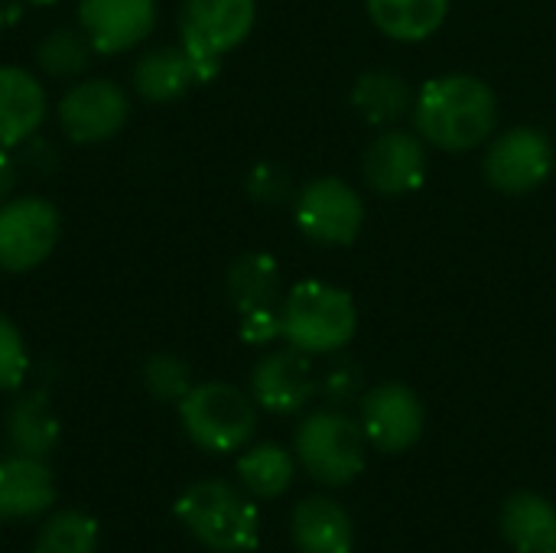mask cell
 Segmentation results:
<instances>
[{
    "mask_svg": "<svg viewBox=\"0 0 556 553\" xmlns=\"http://www.w3.org/2000/svg\"><path fill=\"white\" fill-rule=\"evenodd\" d=\"M417 134L440 150H472L485 143L498 124V98L476 75L430 78L414 98Z\"/></svg>",
    "mask_w": 556,
    "mask_h": 553,
    "instance_id": "obj_1",
    "label": "cell"
},
{
    "mask_svg": "<svg viewBox=\"0 0 556 553\" xmlns=\"http://www.w3.org/2000/svg\"><path fill=\"white\" fill-rule=\"evenodd\" d=\"M176 518L202 548L215 553H248L261 538L257 508L222 479L189 486L176 499Z\"/></svg>",
    "mask_w": 556,
    "mask_h": 553,
    "instance_id": "obj_2",
    "label": "cell"
},
{
    "mask_svg": "<svg viewBox=\"0 0 556 553\" xmlns=\"http://www.w3.org/2000/svg\"><path fill=\"white\" fill-rule=\"evenodd\" d=\"M355 329V300L323 280L296 284L280 306V336L306 355H329L345 349Z\"/></svg>",
    "mask_w": 556,
    "mask_h": 553,
    "instance_id": "obj_3",
    "label": "cell"
},
{
    "mask_svg": "<svg viewBox=\"0 0 556 553\" xmlns=\"http://www.w3.org/2000/svg\"><path fill=\"white\" fill-rule=\"evenodd\" d=\"M179 420L186 437L208 453H235L257 430L254 401L225 381L192 385L179 401Z\"/></svg>",
    "mask_w": 556,
    "mask_h": 553,
    "instance_id": "obj_4",
    "label": "cell"
},
{
    "mask_svg": "<svg viewBox=\"0 0 556 553\" xmlns=\"http://www.w3.org/2000/svg\"><path fill=\"white\" fill-rule=\"evenodd\" d=\"M257 20L254 0H182L179 46L199 68V81L218 75L222 59L238 49Z\"/></svg>",
    "mask_w": 556,
    "mask_h": 553,
    "instance_id": "obj_5",
    "label": "cell"
},
{
    "mask_svg": "<svg viewBox=\"0 0 556 553\" xmlns=\"http://www.w3.org/2000/svg\"><path fill=\"white\" fill-rule=\"evenodd\" d=\"M368 437L339 411H316L296 427V460L323 486H349L365 473Z\"/></svg>",
    "mask_w": 556,
    "mask_h": 553,
    "instance_id": "obj_6",
    "label": "cell"
},
{
    "mask_svg": "<svg viewBox=\"0 0 556 553\" xmlns=\"http://www.w3.org/2000/svg\"><path fill=\"white\" fill-rule=\"evenodd\" d=\"M59 209L42 196H20L0 202V271L29 274L59 244Z\"/></svg>",
    "mask_w": 556,
    "mask_h": 553,
    "instance_id": "obj_7",
    "label": "cell"
},
{
    "mask_svg": "<svg viewBox=\"0 0 556 553\" xmlns=\"http://www.w3.org/2000/svg\"><path fill=\"white\" fill-rule=\"evenodd\" d=\"M55 117L72 143H104L127 124L130 101L117 81L85 78L62 95Z\"/></svg>",
    "mask_w": 556,
    "mask_h": 553,
    "instance_id": "obj_8",
    "label": "cell"
},
{
    "mask_svg": "<svg viewBox=\"0 0 556 553\" xmlns=\"http://www.w3.org/2000/svg\"><path fill=\"white\" fill-rule=\"evenodd\" d=\"M554 173V143L541 127H511L485 153V179L505 196H528Z\"/></svg>",
    "mask_w": 556,
    "mask_h": 553,
    "instance_id": "obj_9",
    "label": "cell"
},
{
    "mask_svg": "<svg viewBox=\"0 0 556 553\" xmlns=\"http://www.w3.org/2000/svg\"><path fill=\"white\" fill-rule=\"evenodd\" d=\"M293 218L296 228L316 244H352L362 231L365 205L349 183L323 176L300 189Z\"/></svg>",
    "mask_w": 556,
    "mask_h": 553,
    "instance_id": "obj_10",
    "label": "cell"
},
{
    "mask_svg": "<svg viewBox=\"0 0 556 553\" xmlns=\"http://www.w3.org/2000/svg\"><path fill=\"white\" fill-rule=\"evenodd\" d=\"M424 404L420 398L397 381L378 385L362 401V430L371 447L381 453H404L424 433Z\"/></svg>",
    "mask_w": 556,
    "mask_h": 553,
    "instance_id": "obj_11",
    "label": "cell"
},
{
    "mask_svg": "<svg viewBox=\"0 0 556 553\" xmlns=\"http://www.w3.org/2000/svg\"><path fill=\"white\" fill-rule=\"evenodd\" d=\"M156 23V0H78V29L98 55L140 46Z\"/></svg>",
    "mask_w": 556,
    "mask_h": 553,
    "instance_id": "obj_12",
    "label": "cell"
},
{
    "mask_svg": "<svg viewBox=\"0 0 556 553\" xmlns=\"http://www.w3.org/2000/svg\"><path fill=\"white\" fill-rule=\"evenodd\" d=\"M316 394L313 362L300 349H280L264 355L251 372V398L270 414H296Z\"/></svg>",
    "mask_w": 556,
    "mask_h": 553,
    "instance_id": "obj_13",
    "label": "cell"
},
{
    "mask_svg": "<svg viewBox=\"0 0 556 553\" xmlns=\"http://www.w3.org/2000/svg\"><path fill=\"white\" fill-rule=\"evenodd\" d=\"M365 179L381 196H407L427 179L424 137L407 130L381 134L365 153Z\"/></svg>",
    "mask_w": 556,
    "mask_h": 553,
    "instance_id": "obj_14",
    "label": "cell"
},
{
    "mask_svg": "<svg viewBox=\"0 0 556 553\" xmlns=\"http://www.w3.org/2000/svg\"><path fill=\"white\" fill-rule=\"evenodd\" d=\"M49 114L46 85L20 65H0V147L26 143Z\"/></svg>",
    "mask_w": 556,
    "mask_h": 553,
    "instance_id": "obj_15",
    "label": "cell"
},
{
    "mask_svg": "<svg viewBox=\"0 0 556 553\" xmlns=\"http://www.w3.org/2000/svg\"><path fill=\"white\" fill-rule=\"evenodd\" d=\"M55 502V476L36 456L0 460V518H36Z\"/></svg>",
    "mask_w": 556,
    "mask_h": 553,
    "instance_id": "obj_16",
    "label": "cell"
},
{
    "mask_svg": "<svg viewBox=\"0 0 556 553\" xmlns=\"http://www.w3.org/2000/svg\"><path fill=\"white\" fill-rule=\"evenodd\" d=\"M290 531L300 553H352L355 544V525L349 512L326 495L303 499L293 508Z\"/></svg>",
    "mask_w": 556,
    "mask_h": 553,
    "instance_id": "obj_17",
    "label": "cell"
},
{
    "mask_svg": "<svg viewBox=\"0 0 556 553\" xmlns=\"http://www.w3.org/2000/svg\"><path fill=\"white\" fill-rule=\"evenodd\" d=\"M199 81V68L182 46H160L137 59L134 88L143 101L166 104L182 98Z\"/></svg>",
    "mask_w": 556,
    "mask_h": 553,
    "instance_id": "obj_18",
    "label": "cell"
},
{
    "mask_svg": "<svg viewBox=\"0 0 556 553\" xmlns=\"http://www.w3.org/2000/svg\"><path fill=\"white\" fill-rule=\"evenodd\" d=\"M502 538L518 553L556 551V508L534 492H515L502 505Z\"/></svg>",
    "mask_w": 556,
    "mask_h": 553,
    "instance_id": "obj_19",
    "label": "cell"
},
{
    "mask_svg": "<svg viewBox=\"0 0 556 553\" xmlns=\"http://www.w3.org/2000/svg\"><path fill=\"white\" fill-rule=\"evenodd\" d=\"M365 3L371 23L397 42H420L433 36L450 13V0H365Z\"/></svg>",
    "mask_w": 556,
    "mask_h": 553,
    "instance_id": "obj_20",
    "label": "cell"
},
{
    "mask_svg": "<svg viewBox=\"0 0 556 553\" xmlns=\"http://www.w3.org/2000/svg\"><path fill=\"white\" fill-rule=\"evenodd\" d=\"M7 440L13 453L46 460L59 443V420L49 411V398L42 391H33L20 398L7 414Z\"/></svg>",
    "mask_w": 556,
    "mask_h": 553,
    "instance_id": "obj_21",
    "label": "cell"
},
{
    "mask_svg": "<svg viewBox=\"0 0 556 553\" xmlns=\"http://www.w3.org/2000/svg\"><path fill=\"white\" fill-rule=\"evenodd\" d=\"M352 104L368 124H394L414 108L410 88L394 72H365L352 88Z\"/></svg>",
    "mask_w": 556,
    "mask_h": 553,
    "instance_id": "obj_22",
    "label": "cell"
},
{
    "mask_svg": "<svg viewBox=\"0 0 556 553\" xmlns=\"http://www.w3.org/2000/svg\"><path fill=\"white\" fill-rule=\"evenodd\" d=\"M280 290V267L270 254L264 251H248L241 254L231 271H228V293L238 306V313L274 306Z\"/></svg>",
    "mask_w": 556,
    "mask_h": 553,
    "instance_id": "obj_23",
    "label": "cell"
},
{
    "mask_svg": "<svg viewBox=\"0 0 556 553\" xmlns=\"http://www.w3.org/2000/svg\"><path fill=\"white\" fill-rule=\"evenodd\" d=\"M293 473H296L293 456L277 443H257L238 460V479L257 499L283 495L293 482Z\"/></svg>",
    "mask_w": 556,
    "mask_h": 553,
    "instance_id": "obj_24",
    "label": "cell"
},
{
    "mask_svg": "<svg viewBox=\"0 0 556 553\" xmlns=\"http://www.w3.org/2000/svg\"><path fill=\"white\" fill-rule=\"evenodd\" d=\"M98 551V521L85 512H55L33 544V553H94Z\"/></svg>",
    "mask_w": 556,
    "mask_h": 553,
    "instance_id": "obj_25",
    "label": "cell"
},
{
    "mask_svg": "<svg viewBox=\"0 0 556 553\" xmlns=\"http://www.w3.org/2000/svg\"><path fill=\"white\" fill-rule=\"evenodd\" d=\"M91 42L81 29H55L36 46V65L49 78H75L91 62Z\"/></svg>",
    "mask_w": 556,
    "mask_h": 553,
    "instance_id": "obj_26",
    "label": "cell"
},
{
    "mask_svg": "<svg viewBox=\"0 0 556 553\" xmlns=\"http://www.w3.org/2000/svg\"><path fill=\"white\" fill-rule=\"evenodd\" d=\"M143 388L156 401H182L192 391V375L189 365L176 355H153L143 365Z\"/></svg>",
    "mask_w": 556,
    "mask_h": 553,
    "instance_id": "obj_27",
    "label": "cell"
},
{
    "mask_svg": "<svg viewBox=\"0 0 556 553\" xmlns=\"http://www.w3.org/2000/svg\"><path fill=\"white\" fill-rule=\"evenodd\" d=\"M29 372V352L23 342V332L0 316V391H16Z\"/></svg>",
    "mask_w": 556,
    "mask_h": 553,
    "instance_id": "obj_28",
    "label": "cell"
},
{
    "mask_svg": "<svg viewBox=\"0 0 556 553\" xmlns=\"http://www.w3.org/2000/svg\"><path fill=\"white\" fill-rule=\"evenodd\" d=\"M248 192H251L257 202H264V205H277V202H283L287 192H290V176H287V169L277 166V163H261V166H254L251 176H248Z\"/></svg>",
    "mask_w": 556,
    "mask_h": 553,
    "instance_id": "obj_29",
    "label": "cell"
},
{
    "mask_svg": "<svg viewBox=\"0 0 556 553\" xmlns=\"http://www.w3.org/2000/svg\"><path fill=\"white\" fill-rule=\"evenodd\" d=\"M280 336V310L277 306H261L241 313V339L251 345H267Z\"/></svg>",
    "mask_w": 556,
    "mask_h": 553,
    "instance_id": "obj_30",
    "label": "cell"
},
{
    "mask_svg": "<svg viewBox=\"0 0 556 553\" xmlns=\"http://www.w3.org/2000/svg\"><path fill=\"white\" fill-rule=\"evenodd\" d=\"M358 372L352 368V365H339V372H332L329 375V381H326V391H329V398L332 401H345V398H352L355 391H358Z\"/></svg>",
    "mask_w": 556,
    "mask_h": 553,
    "instance_id": "obj_31",
    "label": "cell"
},
{
    "mask_svg": "<svg viewBox=\"0 0 556 553\" xmlns=\"http://www.w3.org/2000/svg\"><path fill=\"white\" fill-rule=\"evenodd\" d=\"M16 179H20V166H16V160L10 156V150L0 147V202H7V196L13 192Z\"/></svg>",
    "mask_w": 556,
    "mask_h": 553,
    "instance_id": "obj_32",
    "label": "cell"
},
{
    "mask_svg": "<svg viewBox=\"0 0 556 553\" xmlns=\"http://www.w3.org/2000/svg\"><path fill=\"white\" fill-rule=\"evenodd\" d=\"M26 3H33V7H49V3H59V0H26Z\"/></svg>",
    "mask_w": 556,
    "mask_h": 553,
    "instance_id": "obj_33",
    "label": "cell"
},
{
    "mask_svg": "<svg viewBox=\"0 0 556 553\" xmlns=\"http://www.w3.org/2000/svg\"><path fill=\"white\" fill-rule=\"evenodd\" d=\"M0 33H3V7H0Z\"/></svg>",
    "mask_w": 556,
    "mask_h": 553,
    "instance_id": "obj_34",
    "label": "cell"
},
{
    "mask_svg": "<svg viewBox=\"0 0 556 553\" xmlns=\"http://www.w3.org/2000/svg\"><path fill=\"white\" fill-rule=\"evenodd\" d=\"M551 553H556V551H551Z\"/></svg>",
    "mask_w": 556,
    "mask_h": 553,
    "instance_id": "obj_35",
    "label": "cell"
}]
</instances>
